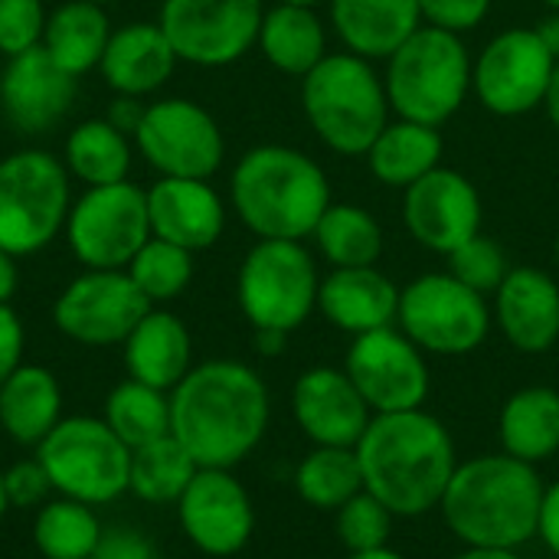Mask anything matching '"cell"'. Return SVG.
Instances as JSON below:
<instances>
[{
  "mask_svg": "<svg viewBox=\"0 0 559 559\" xmlns=\"http://www.w3.org/2000/svg\"><path fill=\"white\" fill-rule=\"evenodd\" d=\"M544 108H547V115H550L554 128L559 131V62H557V72H554V82H550V92H547Z\"/></svg>",
  "mask_w": 559,
  "mask_h": 559,
  "instance_id": "52",
  "label": "cell"
},
{
  "mask_svg": "<svg viewBox=\"0 0 559 559\" xmlns=\"http://www.w3.org/2000/svg\"><path fill=\"white\" fill-rule=\"evenodd\" d=\"M445 259H449V275H455L462 285H468L472 292H478L485 298L495 295L501 288V282L508 278V272H511L504 249L495 239L481 236V233L472 236L468 242H462Z\"/></svg>",
  "mask_w": 559,
  "mask_h": 559,
  "instance_id": "40",
  "label": "cell"
},
{
  "mask_svg": "<svg viewBox=\"0 0 559 559\" xmlns=\"http://www.w3.org/2000/svg\"><path fill=\"white\" fill-rule=\"evenodd\" d=\"M557 59L540 43L534 26H514L498 33L472 66V92L491 115L521 118L544 108Z\"/></svg>",
  "mask_w": 559,
  "mask_h": 559,
  "instance_id": "15",
  "label": "cell"
},
{
  "mask_svg": "<svg viewBox=\"0 0 559 559\" xmlns=\"http://www.w3.org/2000/svg\"><path fill=\"white\" fill-rule=\"evenodd\" d=\"M472 66L462 36L423 23L386 59L383 85L390 111L406 121L442 128L472 92Z\"/></svg>",
  "mask_w": 559,
  "mask_h": 559,
  "instance_id": "6",
  "label": "cell"
},
{
  "mask_svg": "<svg viewBox=\"0 0 559 559\" xmlns=\"http://www.w3.org/2000/svg\"><path fill=\"white\" fill-rule=\"evenodd\" d=\"M187 540L206 557L239 554L255 531L252 498L233 468H200L177 501Z\"/></svg>",
  "mask_w": 559,
  "mask_h": 559,
  "instance_id": "17",
  "label": "cell"
},
{
  "mask_svg": "<svg viewBox=\"0 0 559 559\" xmlns=\"http://www.w3.org/2000/svg\"><path fill=\"white\" fill-rule=\"evenodd\" d=\"M537 537L547 544V550L559 557V481L544 488V504H540V524H537Z\"/></svg>",
  "mask_w": 559,
  "mask_h": 559,
  "instance_id": "47",
  "label": "cell"
},
{
  "mask_svg": "<svg viewBox=\"0 0 559 559\" xmlns=\"http://www.w3.org/2000/svg\"><path fill=\"white\" fill-rule=\"evenodd\" d=\"M547 7H550L554 13H559V0H547Z\"/></svg>",
  "mask_w": 559,
  "mask_h": 559,
  "instance_id": "57",
  "label": "cell"
},
{
  "mask_svg": "<svg viewBox=\"0 0 559 559\" xmlns=\"http://www.w3.org/2000/svg\"><path fill=\"white\" fill-rule=\"evenodd\" d=\"M534 29H537V36H540V43L550 49V56H554V59L559 62V13L544 16V20H540Z\"/></svg>",
  "mask_w": 559,
  "mask_h": 559,
  "instance_id": "49",
  "label": "cell"
},
{
  "mask_svg": "<svg viewBox=\"0 0 559 559\" xmlns=\"http://www.w3.org/2000/svg\"><path fill=\"white\" fill-rule=\"evenodd\" d=\"M92 559H160L157 547L134 527H111L102 534Z\"/></svg>",
  "mask_w": 559,
  "mask_h": 559,
  "instance_id": "44",
  "label": "cell"
},
{
  "mask_svg": "<svg viewBox=\"0 0 559 559\" xmlns=\"http://www.w3.org/2000/svg\"><path fill=\"white\" fill-rule=\"evenodd\" d=\"M62 236L85 269H128L151 239L147 190L131 180L85 187L69 206Z\"/></svg>",
  "mask_w": 559,
  "mask_h": 559,
  "instance_id": "10",
  "label": "cell"
},
{
  "mask_svg": "<svg viewBox=\"0 0 559 559\" xmlns=\"http://www.w3.org/2000/svg\"><path fill=\"white\" fill-rule=\"evenodd\" d=\"M295 491L318 511H341L350 498L367 491L357 449L314 445L295 472Z\"/></svg>",
  "mask_w": 559,
  "mask_h": 559,
  "instance_id": "35",
  "label": "cell"
},
{
  "mask_svg": "<svg viewBox=\"0 0 559 559\" xmlns=\"http://www.w3.org/2000/svg\"><path fill=\"white\" fill-rule=\"evenodd\" d=\"M403 193V219L419 246L449 255L481 233V197L465 174L436 167Z\"/></svg>",
  "mask_w": 559,
  "mask_h": 559,
  "instance_id": "18",
  "label": "cell"
},
{
  "mask_svg": "<svg viewBox=\"0 0 559 559\" xmlns=\"http://www.w3.org/2000/svg\"><path fill=\"white\" fill-rule=\"evenodd\" d=\"M10 511V501H7V488H3V472H0V521H3V514Z\"/></svg>",
  "mask_w": 559,
  "mask_h": 559,
  "instance_id": "54",
  "label": "cell"
},
{
  "mask_svg": "<svg viewBox=\"0 0 559 559\" xmlns=\"http://www.w3.org/2000/svg\"><path fill=\"white\" fill-rule=\"evenodd\" d=\"M134 141L121 134L105 118H85L79 121L62 144V164L72 180L82 187H105L121 183L131 174Z\"/></svg>",
  "mask_w": 559,
  "mask_h": 559,
  "instance_id": "32",
  "label": "cell"
},
{
  "mask_svg": "<svg viewBox=\"0 0 559 559\" xmlns=\"http://www.w3.org/2000/svg\"><path fill=\"white\" fill-rule=\"evenodd\" d=\"M269 390L239 360H206L170 390V436L200 468H236L269 429Z\"/></svg>",
  "mask_w": 559,
  "mask_h": 559,
  "instance_id": "1",
  "label": "cell"
},
{
  "mask_svg": "<svg viewBox=\"0 0 559 559\" xmlns=\"http://www.w3.org/2000/svg\"><path fill=\"white\" fill-rule=\"evenodd\" d=\"M229 200L252 236L301 242L331 206V183L308 154L285 144H259L239 157Z\"/></svg>",
  "mask_w": 559,
  "mask_h": 559,
  "instance_id": "4",
  "label": "cell"
},
{
  "mask_svg": "<svg viewBox=\"0 0 559 559\" xmlns=\"http://www.w3.org/2000/svg\"><path fill=\"white\" fill-rule=\"evenodd\" d=\"M321 275L311 252L292 239H259L236 278V295L246 321L255 331L292 334L318 308Z\"/></svg>",
  "mask_w": 559,
  "mask_h": 559,
  "instance_id": "9",
  "label": "cell"
},
{
  "mask_svg": "<svg viewBox=\"0 0 559 559\" xmlns=\"http://www.w3.org/2000/svg\"><path fill=\"white\" fill-rule=\"evenodd\" d=\"M318 311L344 334L360 337L393 328L400 318V288L377 265L331 269L318 288Z\"/></svg>",
  "mask_w": 559,
  "mask_h": 559,
  "instance_id": "24",
  "label": "cell"
},
{
  "mask_svg": "<svg viewBox=\"0 0 559 559\" xmlns=\"http://www.w3.org/2000/svg\"><path fill=\"white\" fill-rule=\"evenodd\" d=\"M88 3H98V7H105V3H115V0H88Z\"/></svg>",
  "mask_w": 559,
  "mask_h": 559,
  "instance_id": "58",
  "label": "cell"
},
{
  "mask_svg": "<svg viewBox=\"0 0 559 559\" xmlns=\"http://www.w3.org/2000/svg\"><path fill=\"white\" fill-rule=\"evenodd\" d=\"M177 52L160 29V23L134 20L111 29V39L102 52L98 72L115 95L147 98L164 88L177 69Z\"/></svg>",
  "mask_w": 559,
  "mask_h": 559,
  "instance_id": "23",
  "label": "cell"
},
{
  "mask_svg": "<svg viewBox=\"0 0 559 559\" xmlns=\"http://www.w3.org/2000/svg\"><path fill=\"white\" fill-rule=\"evenodd\" d=\"M111 39V20L105 7L88 0H66L49 10L43 49L75 79L98 69L102 52Z\"/></svg>",
  "mask_w": 559,
  "mask_h": 559,
  "instance_id": "30",
  "label": "cell"
},
{
  "mask_svg": "<svg viewBox=\"0 0 559 559\" xmlns=\"http://www.w3.org/2000/svg\"><path fill=\"white\" fill-rule=\"evenodd\" d=\"M105 527L92 504L56 498L36 508L33 544L43 559H92Z\"/></svg>",
  "mask_w": 559,
  "mask_h": 559,
  "instance_id": "36",
  "label": "cell"
},
{
  "mask_svg": "<svg viewBox=\"0 0 559 559\" xmlns=\"http://www.w3.org/2000/svg\"><path fill=\"white\" fill-rule=\"evenodd\" d=\"M26 331L20 314L10 305H0V383L23 364Z\"/></svg>",
  "mask_w": 559,
  "mask_h": 559,
  "instance_id": "45",
  "label": "cell"
},
{
  "mask_svg": "<svg viewBox=\"0 0 559 559\" xmlns=\"http://www.w3.org/2000/svg\"><path fill=\"white\" fill-rule=\"evenodd\" d=\"M455 559H521L518 550H501V547H468Z\"/></svg>",
  "mask_w": 559,
  "mask_h": 559,
  "instance_id": "51",
  "label": "cell"
},
{
  "mask_svg": "<svg viewBox=\"0 0 559 559\" xmlns=\"http://www.w3.org/2000/svg\"><path fill=\"white\" fill-rule=\"evenodd\" d=\"M197 472L200 465L193 462V455L174 436H160L147 445L131 449L128 491L147 504H177Z\"/></svg>",
  "mask_w": 559,
  "mask_h": 559,
  "instance_id": "34",
  "label": "cell"
},
{
  "mask_svg": "<svg viewBox=\"0 0 559 559\" xmlns=\"http://www.w3.org/2000/svg\"><path fill=\"white\" fill-rule=\"evenodd\" d=\"M255 46L278 72L295 79H305L328 56V39L318 13L311 7H292V3H278L265 10Z\"/></svg>",
  "mask_w": 559,
  "mask_h": 559,
  "instance_id": "31",
  "label": "cell"
},
{
  "mask_svg": "<svg viewBox=\"0 0 559 559\" xmlns=\"http://www.w3.org/2000/svg\"><path fill=\"white\" fill-rule=\"evenodd\" d=\"M278 3H292V7H318V3H324V0H278Z\"/></svg>",
  "mask_w": 559,
  "mask_h": 559,
  "instance_id": "55",
  "label": "cell"
},
{
  "mask_svg": "<svg viewBox=\"0 0 559 559\" xmlns=\"http://www.w3.org/2000/svg\"><path fill=\"white\" fill-rule=\"evenodd\" d=\"M16 285H20L16 255H10V252L0 249V305H10V298L16 295Z\"/></svg>",
  "mask_w": 559,
  "mask_h": 559,
  "instance_id": "48",
  "label": "cell"
},
{
  "mask_svg": "<svg viewBox=\"0 0 559 559\" xmlns=\"http://www.w3.org/2000/svg\"><path fill=\"white\" fill-rule=\"evenodd\" d=\"M147 216L151 236L187 252L216 246L226 229V203L210 180L157 177V183L147 187Z\"/></svg>",
  "mask_w": 559,
  "mask_h": 559,
  "instance_id": "21",
  "label": "cell"
},
{
  "mask_svg": "<svg viewBox=\"0 0 559 559\" xmlns=\"http://www.w3.org/2000/svg\"><path fill=\"white\" fill-rule=\"evenodd\" d=\"M442 134L439 128L419 124V121H390L380 138L370 144L367 167L370 174L393 190H406L416 180H423L426 174H432L436 167H442Z\"/></svg>",
  "mask_w": 559,
  "mask_h": 559,
  "instance_id": "28",
  "label": "cell"
},
{
  "mask_svg": "<svg viewBox=\"0 0 559 559\" xmlns=\"http://www.w3.org/2000/svg\"><path fill=\"white\" fill-rule=\"evenodd\" d=\"M364 488L393 518H423L442 504L459 468L449 429L426 409L373 416L357 442Z\"/></svg>",
  "mask_w": 559,
  "mask_h": 559,
  "instance_id": "2",
  "label": "cell"
},
{
  "mask_svg": "<svg viewBox=\"0 0 559 559\" xmlns=\"http://www.w3.org/2000/svg\"><path fill=\"white\" fill-rule=\"evenodd\" d=\"M292 413L314 445L341 449H357L373 419V409L367 406L347 370L334 367H311L298 377L292 390Z\"/></svg>",
  "mask_w": 559,
  "mask_h": 559,
  "instance_id": "20",
  "label": "cell"
},
{
  "mask_svg": "<svg viewBox=\"0 0 559 559\" xmlns=\"http://www.w3.org/2000/svg\"><path fill=\"white\" fill-rule=\"evenodd\" d=\"M495 321L521 354H544L559 341V285L540 269H511L495 292Z\"/></svg>",
  "mask_w": 559,
  "mask_h": 559,
  "instance_id": "22",
  "label": "cell"
},
{
  "mask_svg": "<svg viewBox=\"0 0 559 559\" xmlns=\"http://www.w3.org/2000/svg\"><path fill=\"white\" fill-rule=\"evenodd\" d=\"M331 23L347 46L364 59H390L419 26V0H331Z\"/></svg>",
  "mask_w": 559,
  "mask_h": 559,
  "instance_id": "26",
  "label": "cell"
},
{
  "mask_svg": "<svg viewBox=\"0 0 559 559\" xmlns=\"http://www.w3.org/2000/svg\"><path fill=\"white\" fill-rule=\"evenodd\" d=\"M285 341H288V334H282V331H255V350H262L265 357H275L285 347Z\"/></svg>",
  "mask_w": 559,
  "mask_h": 559,
  "instance_id": "50",
  "label": "cell"
},
{
  "mask_svg": "<svg viewBox=\"0 0 559 559\" xmlns=\"http://www.w3.org/2000/svg\"><path fill=\"white\" fill-rule=\"evenodd\" d=\"M131 141L157 177L210 180L226 157L216 118L193 98L151 102Z\"/></svg>",
  "mask_w": 559,
  "mask_h": 559,
  "instance_id": "12",
  "label": "cell"
},
{
  "mask_svg": "<svg viewBox=\"0 0 559 559\" xmlns=\"http://www.w3.org/2000/svg\"><path fill=\"white\" fill-rule=\"evenodd\" d=\"M501 445L508 455L540 465L559 452V393L554 386L518 390L498 419Z\"/></svg>",
  "mask_w": 559,
  "mask_h": 559,
  "instance_id": "29",
  "label": "cell"
},
{
  "mask_svg": "<svg viewBox=\"0 0 559 559\" xmlns=\"http://www.w3.org/2000/svg\"><path fill=\"white\" fill-rule=\"evenodd\" d=\"M121 347L128 377L164 393H170L193 370L190 331L174 311L164 308H151Z\"/></svg>",
  "mask_w": 559,
  "mask_h": 559,
  "instance_id": "25",
  "label": "cell"
},
{
  "mask_svg": "<svg viewBox=\"0 0 559 559\" xmlns=\"http://www.w3.org/2000/svg\"><path fill=\"white\" fill-rule=\"evenodd\" d=\"M151 308L124 269H85L59 292L52 321L62 337L82 347H115Z\"/></svg>",
  "mask_w": 559,
  "mask_h": 559,
  "instance_id": "14",
  "label": "cell"
},
{
  "mask_svg": "<svg viewBox=\"0 0 559 559\" xmlns=\"http://www.w3.org/2000/svg\"><path fill=\"white\" fill-rule=\"evenodd\" d=\"M52 491L82 504H111L128 491L131 449L108 429L105 419L72 416L36 445Z\"/></svg>",
  "mask_w": 559,
  "mask_h": 559,
  "instance_id": "8",
  "label": "cell"
},
{
  "mask_svg": "<svg viewBox=\"0 0 559 559\" xmlns=\"http://www.w3.org/2000/svg\"><path fill=\"white\" fill-rule=\"evenodd\" d=\"M72 206V177L62 157L23 147L0 157V249L26 259L43 252Z\"/></svg>",
  "mask_w": 559,
  "mask_h": 559,
  "instance_id": "7",
  "label": "cell"
},
{
  "mask_svg": "<svg viewBox=\"0 0 559 559\" xmlns=\"http://www.w3.org/2000/svg\"><path fill=\"white\" fill-rule=\"evenodd\" d=\"M301 105L321 144L344 157H364L390 124L386 85L357 52H328L301 79Z\"/></svg>",
  "mask_w": 559,
  "mask_h": 559,
  "instance_id": "5",
  "label": "cell"
},
{
  "mask_svg": "<svg viewBox=\"0 0 559 559\" xmlns=\"http://www.w3.org/2000/svg\"><path fill=\"white\" fill-rule=\"evenodd\" d=\"M344 370L373 416L423 409L429 396L426 357L396 324L354 337Z\"/></svg>",
  "mask_w": 559,
  "mask_h": 559,
  "instance_id": "16",
  "label": "cell"
},
{
  "mask_svg": "<svg viewBox=\"0 0 559 559\" xmlns=\"http://www.w3.org/2000/svg\"><path fill=\"white\" fill-rule=\"evenodd\" d=\"M311 239L331 269H364L377 265L383 255V229L380 223L354 203H331L318 219Z\"/></svg>",
  "mask_w": 559,
  "mask_h": 559,
  "instance_id": "33",
  "label": "cell"
},
{
  "mask_svg": "<svg viewBox=\"0 0 559 559\" xmlns=\"http://www.w3.org/2000/svg\"><path fill=\"white\" fill-rule=\"evenodd\" d=\"M79 79L66 72L43 46L10 56L0 72L3 118L23 134H43L56 128L75 105Z\"/></svg>",
  "mask_w": 559,
  "mask_h": 559,
  "instance_id": "19",
  "label": "cell"
},
{
  "mask_svg": "<svg viewBox=\"0 0 559 559\" xmlns=\"http://www.w3.org/2000/svg\"><path fill=\"white\" fill-rule=\"evenodd\" d=\"M62 419L59 380L36 364H20L0 383V426L16 445H39Z\"/></svg>",
  "mask_w": 559,
  "mask_h": 559,
  "instance_id": "27",
  "label": "cell"
},
{
  "mask_svg": "<svg viewBox=\"0 0 559 559\" xmlns=\"http://www.w3.org/2000/svg\"><path fill=\"white\" fill-rule=\"evenodd\" d=\"M491 318L485 295L449 272L419 275L400 292L396 324L423 354L459 357L478 350L491 331Z\"/></svg>",
  "mask_w": 559,
  "mask_h": 559,
  "instance_id": "11",
  "label": "cell"
},
{
  "mask_svg": "<svg viewBox=\"0 0 559 559\" xmlns=\"http://www.w3.org/2000/svg\"><path fill=\"white\" fill-rule=\"evenodd\" d=\"M124 272L141 288V295L157 308V305L180 298L187 292V285L193 282V252L151 236L138 249V255L128 262Z\"/></svg>",
  "mask_w": 559,
  "mask_h": 559,
  "instance_id": "38",
  "label": "cell"
},
{
  "mask_svg": "<svg viewBox=\"0 0 559 559\" xmlns=\"http://www.w3.org/2000/svg\"><path fill=\"white\" fill-rule=\"evenodd\" d=\"M46 20L43 0H0V52L10 59L43 46Z\"/></svg>",
  "mask_w": 559,
  "mask_h": 559,
  "instance_id": "41",
  "label": "cell"
},
{
  "mask_svg": "<svg viewBox=\"0 0 559 559\" xmlns=\"http://www.w3.org/2000/svg\"><path fill=\"white\" fill-rule=\"evenodd\" d=\"M347 559H406L403 554L390 550V547H380V550H367V554H350Z\"/></svg>",
  "mask_w": 559,
  "mask_h": 559,
  "instance_id": "53",
  "label": "cell"
},
{
  "mask_svg": "<svg viewBox=\"0 0 559 559\" xmlns=\"http://www.w3.org/2000/svg\"><path fill=\"white\" fill-rule=\"evenodd\" d=\"M419 10L426 26L462 36L488 16L491 0H419Z\"/></svg>",
  "mask_w": 559,
  "mask_h": 559,
  "instance_id": "42",
  "label": "cell"
},
{
  "mask_svg": "<svg viewBox=\"0 0 559 559\" xmlns=\"http://www.w3.org/2000/svg\"><path fill=\"white\" fill-rule=\"evenodd\" d=\"M554 259H557V269H559V236H557V242H554Z\"/></svg>",
  "mask_w": 559,
  "mask_h": 559,
  "instance_id": "56",
  "label": "cell"
},
{
  "mask_svg": "<svg viewBox=\"0 0 559 559\" xmlns=\"http://www.w3.org/2000/svg\"><path fill=\"white\" fill-rule=\"evenodd\" d=\"M144 111H147L144 98L115 95V102L108 105V115H105V121H108V124H115L121 134L134 138V131H138V124H141V118H144Z\"/></svg>",
  "mask_w": 559,
  "mask_h": 559,
  "instance_id": "46",
  "label": "cell"
},
{
  "mask_svg": "<svg viewBox=\"0 0 559 559\" xmlns=\"http://www.w3.org/2000/svg\"><path fill=\"white\" fill-rule=\"evenodd\" d=\"M262 16V0H164L157 23L180 62L219 69L255 46Z\"/></svg>",
  "mask_w": 559,
  "mask_h": 559,
  "instance_id": "13",
  "label": "cell"
},
{
  "mask_svg": "<svg viewBox=\"0 0 559 559\" xmlns=\"http://www.w3.org/2000/svg\"><path fill=\"white\" fill-rule=\"evenodd\" d=\"M540 504L544 481L537 465L501 452L459 462L439 511L465 547L518 550L537 537Z\"/></svg>",
  "mask_w": 559,
  "mask_h": 559,
  "instance_id": "3",
  "label": "cell"
},
{
  "mask_svg": "<svg viewBox=\"0 0 559 559\" xmlns=\"http://www.w3.org/2000/svg\"><path fill=\"white\" fill-rule=\"evenodd\" d=\"M3 488H7L10 508H43L49 501L52 481L46 468L39 465V459H26L3 472Z\"/></svg>",
  "mask_w": 559,
  "mask_h": 559,
  "instance_id": "43",
  "label": "cell"
},
{
  "mask_svg": "<svg viewBox=\"0 0 559 559\" xmlns=\"http://www.w3.org/2000/svg\"><path fill=\"white\" fill-rule=\"evenodd\" d=\"M334 514H337V537L347 554H367V550L390 547L393 511L383 501H377L370 491H360Z\"/></svg>",
  "mask_w": 559,
  "mask_h": 559,
  "instance_id": "39",
  "label": "cell"
},
{
  "mask_svg": "<svg viewBox=\"0 0 559 559\" xmlns=\"http://www.w3.org/2000/svg\"><path fill=\"white\" fill-rule=\"evenodd\" d=\"M102 419L128 449L147 445L170 436V393L128 377L108 393Z\"/></svg>",
  "mask_w": 559,
  "mask_h": 559,
  "instance_id": "37",
  "label": "cell"
}]
</instances>
